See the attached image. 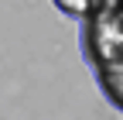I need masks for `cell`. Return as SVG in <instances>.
<instances>
[{"mask_svg":"<svg viewBox=\"0 0 123 120\" xmlns=\"http://www.w3.org/2000/svg\"><path fill=\"white\" fill-rule=\"evenodd\" d=\"M55 7L68 17H86L89 14V0H55Z\"/></svg>","mask_w":123,"mask_h":120,"instance_id":"6da1fadb","label":"cell"}]
</instances>
